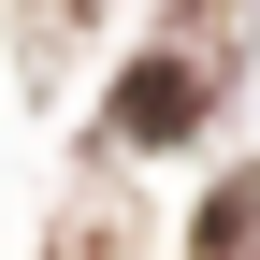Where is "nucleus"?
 Listing matches in <instances>:
<instances>
[{"label": "nucleus", "instance_id": "f257e3e1", "mask_svg": "<svg viewBox=\"0 0 260 260\" xmlns=\"http://www.w3.org/2000/svg\"><path fill=\"white\" fill-rule=\"evenodd\" d=\"M116 130H130V145L203 130V73H188V58H130V73H116Z\"/></svg>", "mask_w": 260, "mask_h": 260}]
</instances>
